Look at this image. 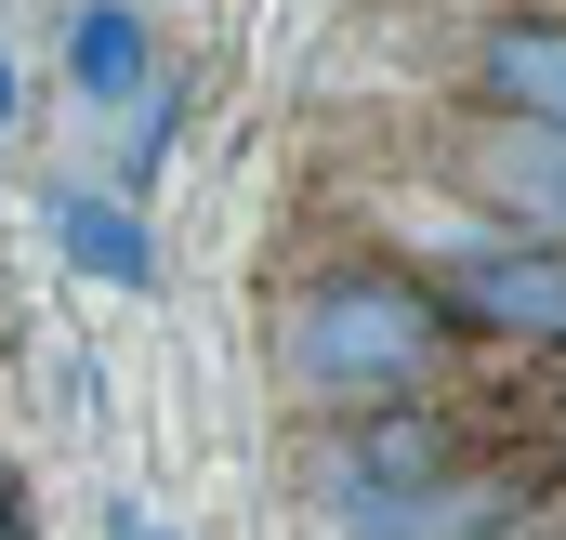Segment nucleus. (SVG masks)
<instances>
[{
	"label": "nucleus",
	"instance_id": "f257e3e1",
	"mask_svg": "<svg viewBox=\"0 0 566 540\" xmlns=\"http://www.w3.org/2000/svg\"><path fill=\"white\" fill-rule=\"evenodd\" d=\"M448 303H434L409 264H329V277H303L277 303V356H290V383L303 396H329V408H396V396H422L434 370H448Z\"/></svg>",
	"mask_w": 566,
	"mask_h": 540
},
{
	"label": "nucleus",
	"instance_id": "f03ea898",
	"mask_svg": "<svg viewBox=\"0 0 566 540\" xmlns=\"http://www.w3.org/2000/svg\"><path fill=\"white\" fill-rule=\"evenodd\" d=\"M448 330H488V343H541L566 356V238H488L434 277Z\"/></svg>",
	"mask_w": 566,
	"mask_h": 540
},
{
	"label": "nucleus",
	"instance_id": "7ed1b4c3",
	"mask_svg": "<svg viewBox=\"0 0 566 540\" xmlns=\"http://www.w3.org/2000/svg\"><path fill=\"white\" fill-rule=\"evenodd\" d=\"M448 185H461L474 211H501L514 238H566V133L554 120H501V106H488V133L448 145Z\"/></svg>",
	"mask_w": 566,
	"mask_h": 540
},
{
	"label": "nucleus",
	"instance_id": "20e7f679",
	"mask_svg": "<svg viewBox=\"0 0 566 540\" xmlns=\"http://www.w3.org/2000/svg\"><path fill=\"white\" fill-rule=\"evenodd\" d=\"M474 93H488L501 120H554L566 133V13H501V27L474 40Z\"/></svg>",
	"mask_w": 566,
	"mask_h": 540
},
{
	"label": "nucleus",
	"instance_id": "39448f33",
	"mask_svg": "<svg viewBox=\"0 0 566 540\" xmlns=\"http://www.w3.org/2000/svg\"><path fill=\"white\" fill-rule=\"evenodd\" d=\"M53 238H66V264L106 277V290H158V251H145V225L119 211V198H66V211H53Z\"/></svg>",
	"mask_w": 566,
	"mask_h": 540
},
{
	"label": "nucleus",
	"instance_id": "423d86ee",
	"mask_svg": "<svg viewBox=\"0 0 566 540\" xmlns=\"http://www.w3.org/2000/svg\"><path fill=\"white\" fill-rule=\"evenodd\" d=\"M66 80H80V93H106V106L145 93V13L93 0V13H80V40H66Z\"/></svg>",
	"mask_w": 566,
	"mask_h": 540
},
{
	"label": "nucleus",
	"instance_id": "0eeeda50",
	"mask_svg": "<svg viewBox=\"0 0 566 540\" xmlns=\"http://www.w3.org/2000/svg\"><path fill=\"white\" fill-rule=\"evenodd\" d=\"M106 540H171V528H158L145 501H119V515H106Z\"/></svg>",
	"mask_w": 566,
	"mask_h": 540
},
{
	"label": "nucleus",
	"instance_id": "6e6552de",
	"mask_svg": "<svg viewBox=\"0 0 566 540\" xmlns=\"http://www.w3.org/2000/svg\"><path fill=\"white\" fill-rule=\"evenodd\" d=\"M0 120H13V53H0Z\"/></svg>",
	"mask_w": 566,
	"mask_h": 540
}]
</instances>
